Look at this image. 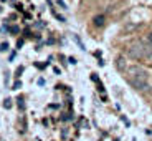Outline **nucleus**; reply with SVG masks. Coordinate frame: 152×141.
Returning <instances> with one entry per match:
<instances>
[{
	"instance_id": "1",
	"label": "nucleus",
	"mask_w": 152,
	"mask_h": 141,
	"mask_svg": "<svg viewBox=\"0 0 152 141\" xmlns=\"http://www.w3.org/2000/svg\"><path fill=\"white\" fill-rule=\"evenodd\" d=\"M129 81L136 90H145L147 88V72L141 66L129 68Z\"/></svg>"
},
{
	"instance_id": "2",
	"label": "nucleus",
	"mask_w": 152,
	"mask_h": 141,
	"mask_svg": "<svg viewBox=\"0 0 152 141\" xmlns=\"http://www.w3.org/2000/svg\"><path fill=\"white\" fill-rule=\"evenodd\" d=\"M129 55L132 58H141V57H144V55H147V53H145V50L142 48L141 45H132L129 48Z\"/></svg>"
},
{
	"instance_id": "3",
	"label": "nucleus",
	"mask_w": 152,
	"mask_h": 141,
	"mask_svg": "<svg viewBox=\"0 0 152 141\" xmlns=\"http://www.w3.org/2000/svg\"><path fill=\"white\" fill-rule=\"evenodd\" d=\"M104 20H106V18H104V15H96L94 18H93V22H94L96 27H103V25H104Z\"/></svg>"
},
{
	"instance_id": "4",
	"label": "nucleus",
	"mask_w": 152,
	"mask_h": 141,
	"mask_svg": "<svg viewBox=\"0 0 152 141\" xmlns=\"http://www.w3.org/2000/svg\"><path fill=\"white\" fill-rule=\"evenodd\" d=\"M116 68L126 70V60H124L122 57H118V58H116Z\"/></svg>"
},
{
	"instance_id": "5",
	"label": "nucleus",
	"mask_w": 152,
	"mask_h": 141,
	"mask_svg": "<svg viewBox=\"0 0 152 141\" xmlns=\"http://www.w3.org/2000/svg\"><path fill=\"white\" fill-rule=\"evenodd\" d=\"M4 106L7 108V110H8V108H12V100H10V98H7V100H5V103H4Z\"/></svg>"
},
{
	"instance_id": "6",
	"label": "nucleus",
	"mask_w": 152,
	"mask_h": 141,
	"mask_svg": "<svg viewBox=\"0 0 152 141\" xmlns=\"http://www.w3.org/2000/svg\"><path fill=\"white\" fill-rule=\"evenodd\" d=\"M18 108H20V110H25V103H23V98H18Z\"/></svg>"
},
{
	"instance_id": "7",
	"label": "nucleus",
	"mask_w": 152,
	"mask_h": 141,
	"mask_svg": "<svg viewBox=\"0 0 152 141\" xmlns=\"http://www.w3.org/2000/svg\"><path fill=\"white\" fill-rule=\"evenodd\" d=\"M5 50H8V43H2L0 45V52H5Z\"/></svg>"
},
{
	"instance_id": "8",
	"label": "nucleus",
	"mask_w": 152,
	"mask_h": 141,
	"mask_svg": "<svg viewBox=\"0 0 152 141\" xmlns=\"http://www.w3.org/2000/svg\"><path fill=\"white\" fill-rule=\"evenodd\" d=\"M91 80L96 81V83H99V78H98V75H96V73H93V75H91Z\"/></svg>"
},
{
	"instance_id": "9",
	"label": "nucleus",
	"mask_w": 152,
	"mask_h": 141,
	"mask_svg": "<svg viewBox=\"0 0 152 141\" xmlns=\"http://www.w3.org/2000/svg\"><path fill=\"white\" fill-rule=\"evenodd\" d=\"M56 2H58V5H60V7L66 8V4H65V2H63V0H56Z\"/></svg>"
},
{
	"instance_id": "10",
	"label": "nucleus",
	"mask_w": 152,
	"mask_h": 141,
	"mask_svg": "<svg viewBox=\"0 0 152 141\" xmlns=\"http://www.w3.org/2000/svg\"><path fill=\"white\" fill-rule=\"evenodd\" d=\"M22 86V81H15V85H13V90H17V88Z\"/></svg>"
},
{
	"instance_id": "11",
	"label": "nucleus",
	"mask_w": 152,
	"mask_h": 141,
	"mask_svg": "<svg viewBox=\"0 0 152 141\" xmlns=\"http://www.w3.org/2000/svg\"><path fill=\"white\" fill-rule=\"evenodd\" d=\"M10 32H12V33H18V27H12Z\"/></svg>"
},
{
	"instance_id": "12",
	"label": "nucleus",
	"mask_w": 152,
	"mask_h": 141,
	"mask_svg": "<svg viewBox=\"0 0 152 141\" xmlns=\"http://www.w3.org/2000/svg\"><path fill=\"white\" fill-rule=\"evenodd\" d=\"M23 45V40H18V42H17V47H18V48H20V47H22Z\"/></svg>"
},
{
	"instance_id": "13",
	"label": "nucleus",
	"mask_w": 152,
	"mask_h": 141,
	"mask_svg": "<svg viewBox=\"0 0 152 141\" xmlns=\"http://www.w3.org/2000/svg\"><path fill=\"white\" fill-rule=\"evenodd\" d=\"M147 42H149V43H151V45H152V33H151V35H149V37H147Z\"/></svg>"
}]
</instances>
